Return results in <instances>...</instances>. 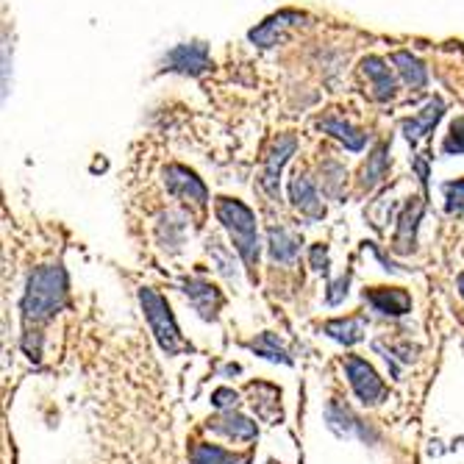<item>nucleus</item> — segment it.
I'll use <instances>...</instances> for the list:
<instances>
[{
    "instance_id": "nucleus-10",
    "label": "nucleus",
    "mask_w": 464,
    "mask_h": 464,
    "mask_svg": "<svg viewBox=\"0 0 464 464\" xmlns=\"http://www.w3.org/2000/svg\"><path fill=\"white\" fill-rule=\"evenodd\" d=\"M298 250H301V242L295 239L289 231H284V228L270 231V253H273L276 262H292L295 256H298Z\"/></svg>"
},
{
    "instance_id": "nucleus-11",
    "label": "nucleus",
    "mask_w": 464,
    "mask_h": 464,
    "mask_svg": "<svg viewBox=\"0 0 464 464\" xmlns=\"http://www.w3.org/2000/svg\"><path fill=\"white\" fill-rule=\"evenodd\" d=\"M328 429H331L336 437H351V434L359 429V420L351 414L348 406H343V403H331V406H328Z\"/></svg>"
},
{
    "instance_id": "nucleus-1",
    "label": "nucleus",
    "mask_w": 464,
    "mask_h": 464,
    "mask_svg": "<svg viewBox=\"0 0 464 464\" xmlns=\"http://www.w3.org/2000/svg\"><path fill=\"white\" fill-rule=\"evenodd\" d=\"M67 304V276L59 265H45L36 267L25 284V295H23V320L25 325H36L51 320L56 312H62V306Z\"/></svg>"
},
{
    "instance_id": "nucleus-3",
    "label": "nucleus",
    "mask_w": 464,
    "mask_h": 464,
    "mask_svg": "<svg viewBox=\"0 0 464 464\" xmlns=\"http://www.w3.org/2000/svg\"><path fill=\"white\" fill-rule=\"evenodd\" d=\"M218 218L228 228V234L237 245V253L247 265V270H253L259 259V234H256V220H253L250 208L237 200H220Z\"/></svg>"
},
{
    "instance_id": "nucleus-8",
    "label": "nucleus",
    "mask_w": 464,
    "mask_h": 464,
    "mask_svg": "<svg viewBox=\"0 0 464 464\" xmlns=\"http://www.w3.org/2000/svg\"><path fill=\"white\" fill-rule=\"evenodd\" d=\"M323 331L331 336V340L343 343V345H356L364 336V320L362 317H348V320H331L323 325Z\"/></svg>"
},
{
    "instance_id": "nucleus-6",
    "label": "nucleus",
    "mask_w": 464,
    "mask_h": 464,
    "mask_svg": "<svg viewBox=\"0 0 464 464\" xmlns=\"http://www.w3.org/2000/svg\"><path fill=\"white\" fill-rule=\"evenodd\" d=\"M208 431H215V434H223L228 440H237V442H250V440H256V423H250L247 417L237 414L234 409L223 411L220 417L215 420H208Z\"/></svg>"
},
{
    "instance_id": "nucleus-9",
    "label": "nucleus",
    "mask_w": 464,
    "mask_h": 464,
    "mask_svg": "<svg viewBox=\"0 0 464 464\" xmlns=\"http://www.w3.org/2000/svg\"><path fill=\"white\" fill-rule=\"evenodd\" d=\"M192 464H250V456H234L220 445H195L192 448Z\"/></svg>"
},
{
    "instance_id": "nucleus-2",
    "label": "nucleus",
    "mask_w": 464,
    "mask_h": 464,
    "mask_svg": "<svg viewBox=\"0 0 464 464\" xmlns=\"http://www.w3.org/2000/svg\"><path fill=\"white\" fill-rule=\"evenodd\" d=\"M140 301H142V309H145V317L150 323L156 343L167 356H179V353L192 351V345L184 340L179 325H176V317H173L170 306H167V301L161 298L159 292L145 286V289H140Z\"/></svg>"
},
{
    "instance_id": "nucleus-4",
    "label": "nucleus",
    "mask_w": 464,
    "mask_h": 464,
    "mask_svg": "<svg viewBox=\"0 0 464 464\" xmlns=\"http://www.w3.org/2000/svg\"><path fill=\"white\" fill-rule=\"evenodd\" d=\"M345 372H348L351 390L356 392V398L364 406H375V403L384 401V395H387L384 382L378 378V372L372 370V364H367L362 356H348L345 359Z\"/></svg>"
},
{
    "instance_id": "nucleus-14",
    "label": "nucleus",
    "mask_w": 464,
    "mask_h": 464,
    "mask_svg": "<svg viewBox=\"0 0 464 464\" xmlns=\"http://www.w3.org/2000/svg\"><path fill=\"white\" fill-rule=\"evenodd\" d=\"M459 292H461V298H464V276H459Z\"/></svg>"
},
{
    "instance_id": "nucleus-13",
    "label": "nucleus",
    "mask_w": 464,
    "mask_h": 464,
    "mask_svg": "<svg viewBox=\"0 0 464 464\" xmlns=\"http://www.w3.org/2000/svg\"><path fill=\"white\" fill-rule=\"evenodd\" d=\"M237 401H239V395H237L234 390H218V392L212 395V403H215L218 409H231V406H237Z\"/></svg>"
},
{
    "instance_id": "nucleus-5",
    "label": "nucleus",
    "mask_w": 464,
    "mask_h": 464,
    "mask_svg": "<svg viewBox=\"0 0 464 464\" xmlns=\"http://www.w3.org/2000/svg\"><path fill=\"white\" fill-rule=\"evenodd\" d=\"M184 295L189 298V304L200 312L203 320H218V309H220L223 298H220L215 284L200 281V278H189V281H184Z\"/></svg>"
},
{
    "instance_id": "nucleus-12",
    "label": "nucleus",
    "mask_w": 464,
    "mask_h": 464,
    "mask_svg": "<svg viewBox=\"0 0 464 464\" xmlns=\"http://www.w3.org/2000/svg\"><path fill=\"white\" fill-rule=\"evenodd\" d=\"M247 348L253 351V353H259V356H265V359H270V362H281V364H289L292 359L284 353V348H281V340L276 334H262V336H256L253 343H247Z\"/></svg>"
},
{
    "instance_id": "nucleus-7",
    "label": "nucleus",
    "mask_w": 464,
    "mask_h": 464,
    "mask_svg": "<svg viewBox=\"0 0 464 464\" xmlns=\"http://www.w3.org/2000/svg\"><path fill=\"white\" fill-rule=\"evenodd\" d=\"M364 301L382 314L401 317L411 309V295L406 289H370L364 292Z\"/></svg>"
}]
</instances>
